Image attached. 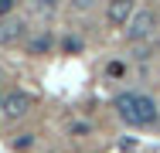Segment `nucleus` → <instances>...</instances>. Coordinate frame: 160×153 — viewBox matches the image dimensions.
Wrapping results in <instances>:
<instances>
[{
	"label": "nucleus",
	"instance_id": "nucleus-1",
	"mask_svg": "<svg viewBox=\"0 0 160 153\" xmlns=\"http://www.w3.org/2000/svg\"><path fill=\"white\" fill-rule=\"evenodd\" d=\"M112 109H116V116L133 126V129H147V126H153L160 116L157 102L150 99V95H143V92H119L116 95V102H112Z\"/></svg>",
	"mask_w": 160,
	"mask_h": 153
},
{
	"label": "nucleus",
	"instance_id": "nucleus-2",
	"mask_svg": "<svg viewBox=\"0 0 160 153\" xmlns=\"http://www.w3.org/2000/svg\"><path fill=\"white\" fill-rule=\"evenodd\" d=\"M160 27V21H157V14L153 10H136L133 17H129V24H126V34H129V41H150L153 34H157Z\"/></svg>",
	"mask_w": 160,
	"mask_h": 153
},
{
	"label": "nucleus",
	"instance_id": "nucleus-3",
	"mask_svg": "<svg viewBox=\"0 0 160 153\" xmlns=\"http://www.w3.org/2000/svg\"><path fill=\"white\" fill-rule=\"evenodd\" d=\"M133 14H136V10H133V0H106V21H109L112 27L129 24Z\"/></svg>",
	"mask_w": 160,
	"mask_h": 153
},
{
	"label": "nucleus",
	"instance_id": "nucleus-4",
	"mask_svg": "<svg viewBox=\"0 0 160 153\" xmlns=\"http://www.w3.org/2000/svg\"><path fill=\"white\" fill-rule=\"evenodd\" d=\"M28 112H31V95H24V92L3 95V116L7 119H24Z\"/></svg>",
	"mask_w": 160,
	"mask_h": 153
},
{
	"label": "nucleus",
	"instance_id": "nucleus-5",
	"mask_svg": "<svg viewBox=\"0 0 160 153\" xmlns=\"http://www.w3.org/2000/svg\"><path fill=\"white\" fill-rule=\"evenodd\" d=\"M24 34H28L24 21H17V17H3L0 21V44H17Z\"/></svg>",
	"mask_w": 160,
	"mask_h": 153
},
{
	"label": "nucleus",
	"instance_id": "nucleus-6",
	"mask_svg": "<svg viewBox=\"0 0 160 153\" xmlns=\"http://www.w3.org/2000/svg\"><path fill=\"white\" fill-rule=\"evenodd\" d=\"M48 48H51V37H48V34H44V37H34V41H31V51H34V55H41V51H48Z\"/></svg>",
	"mask_w": 160,
	"mask_h": 153
},
{
	"label": "nucleus",
	"instance_id": "nucleus-7",
	"mask_svg": "<svg viewBox=\"0 0 160 153\" xmlns=\"http://www.w3.org/2000/svg\"><path fill=\"white\" fill-rule=\"evenodd\" d=\"M34 7H38L41 14H55V10H58V0H34Z\"/></svg>",
	"mask_w": 160,
	"mask_h": 153
},
{
	"label": "nucleus",
	"instance_id": "nucleus-8",
	"mask_svg": "<svg viewBox=\"0 0 160 153\" xmlns=\"http://www.w3.org/2000/svg\"><path fill=\"white\" fill-rule=\"evenodd\" d=\"M65 51H82V41H78V37H68V41H65Z\"/></svg>",
	"mask_w": 160,
	"mask_h": 153
},
{
	"label": "nucleus",
	"instance_id": "nucleus-9",
	"mask_svg": "<svg viewBox=\"0 0 160 153\" xmlns=\"http://www.w3.org/2000/svg\"><path fill=\"white\" fill-rule=\"evenodd\" d=\"M14 3H17V0H0V17H3V14H10V10H14Z\"/></svg>",
	"mask_w": 160,
	"mask_h": 153
},
{
	"label": "nucleus",
	"instance_id": "nucleus-10",
	"mask_svg": "<svg viewBox=\"0 0 160 153\" xmlns=\"http://www.w3.org/2000/svg\"><path fill=\"white\" fill-rule=\"evenodd\" d=\"M31 143H34L31 136H24V140H17V143H14V146H17V150H28V146H31Z\"/></svg>",
	"mask_w": 160,
	"mask_h": 153
},
{
	"label": "nucleus",
	"instance_id": "nucleus-11",
	"mask_svg": "<svg viewBox=\"0 0 160 153\" xmlns=\"http://www.w3.org/2000/svg\"><path fill=\"white\" fill-rule=\"evenodd\" d=\"M72 3H75V7H82V10H85V7H92V0H72Z\"/></svg>",
	"mask_w": 160,
	"mask_h": 153
},
{
	"label": "nucleus",
	"instance_id": "nucleus-12",
	"mask_svg": "<svg viewBox=\"0 0 160 153\" xmlns=\"http://www.w3.org/2000/svg\"><path fill=\"white\" fill-rule=\"evenodd\" d=\"M0 116H3V92H0Z\"/></svg>",
	"mask_w": 160,
	"mask_h": 153
}]
</instances>
